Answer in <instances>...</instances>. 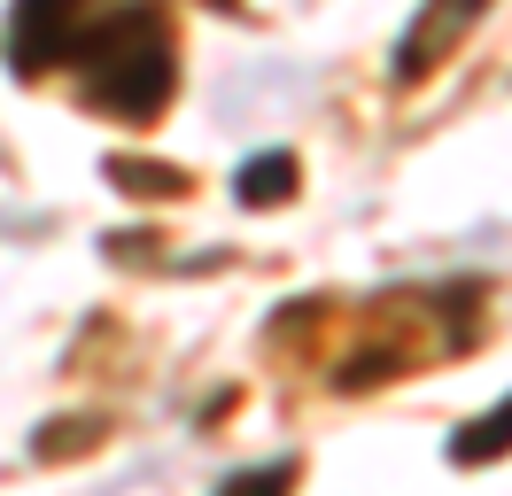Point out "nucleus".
<instances>
[{
  "instance_id": "nucleus-1",
  "label": "nucleus",
  "mask_w": 512,
  "mask_h": 496,
  "mask_svg": "<svg viewBox=\"0 0 512 496\" xmlns=\"http://www.w3.org/2000/svg\"><path fill=\"white\" fill-rule=\"evenodd\" d=\"M0 62L16 78L70 70L78 101L117 124H156L179 93V31L163 0H8Z\"/></svg>"
},
{
  "instance_id": "nucleus-6",
  "label": "nucleus",
  "mask_w": 512,
  "mask_h": 496,
  "mask_svg": "<svg viewBox=\"0 0 512 496\" xmlns=\"http://www.w3.org/2000/svg\"><path fill=\"white\" fill-rule=\"evenodd\" d=\"M295 489V458H272V465H241V473H225L218 496H288Z\"/></svg>"
},
{
  "instance_id": "nucleus-2",
  "label": "nucleus",
  "mask_w": 512,
  "mask_h": 496,
  "mask_svg": "<svg viewBox=\"0 0 512 496\" xmlns=\"http://www.w3.org/2000/svg\"><path fill=\"white\" fill-rule=\"evenodd\" d=\"M342 310V303H334ZM288 318L319 326L326 341V388H373V380H412L435 357L474 349L481 334V279H443V287H388L373 303L326 318V303H288Z\"/></svg>"
},
{
  "instance_id": "nucleus-3",
  "label": "nucleus",
  "mask_w": 512,
  "mask_h": 496,
  "mask_svg": "<svg viewBox=\"0 0 512 496\" xmlns=\"http://www.w3.org/2000/svg\"><path fill=\"white\" fill-rule=\"evenodd\" d=\"M489 16V0H419V16L404 24V39H396V86H419V78H435L450 55H458V39Z\"/></svg>"
},
{
  "instance_id": "nucleus-4",
  "label": "nucleus",
  "mask_w": 512,
  "mask_h": 496,
  "mask_svg": "<svg viewBox=\"0 0 512 496\" xmlns=\"http://www.w3.org/2000/svg\"><path fill=\"white\" fill-rule=\"evenodd\" d=\"M233 194H241L249 210H272V202H288V194H295V155H288V148L249 155V163H241V179H233Z\"/></svg>"
},
{
  "instance_id": "nucleus-5",
  "label": "nucleus",
  "mask_w": 512,
  "mask_h": 496,
  "mask_svg": "<svg viewBox=\"0 0 512 496\" xmlns=\"http://www.w3.org/2000/svg\"><path fill=\"white\" fill-rule=\"evenodd\" d=\"M505 450H512V396L497 403V411H481L474 427L450 434V458L458 465H489V458H505Z\"/></svg>"
},
{
  "instance_id": "nucleus-7",
  "label": "nucleus",
  "mask_w": 512,
  "mask_h": 496,
  "mask_svg": "<svg viewBox=\"0 0 512 496\" xmlns=\"http://www.w3.org/2000/svg\"><path fill=\"white\" fill-rule=\"evenodd\" d=\"M109 179L125 186V194H179V171H156V163H125V155H117V163H109Z\"/></svg>"
}]
</instances>
